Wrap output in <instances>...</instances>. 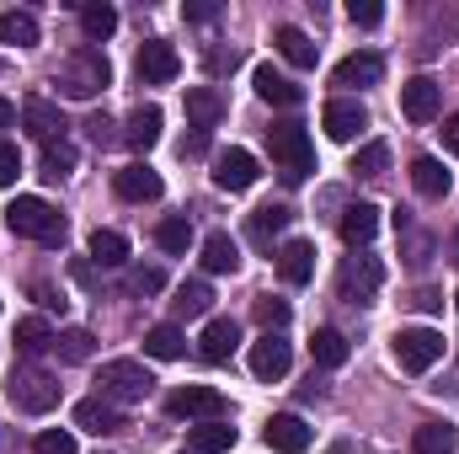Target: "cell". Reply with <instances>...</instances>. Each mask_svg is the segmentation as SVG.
<instances>
[{
	"label": "cell",
	"mask_w": 459,
	"mask_h": 454,
	"mask_svg": "<svg viewBox=\"0 0 459 454\" xmlns=\"http://www.w3.org/2000/svg\"><path fill=\"white\" fill-rule=\"evenodd\" d=\"M11 123H16V108H11V102L0 97V128H11Z\"/></svg>",
	"instance_id": "11a10c76"
},
{
	"label": "cell",
	"mask_w": 459,
	"mask_h": 454,
	"mask_svg": "<svg viewBox=\"0 0 459 454\" xmlns=\"http://www.w3.org/2000/svg\"><path fill=\"white\" fill-rule=\"evenodd\" d=\"M5 230L11 235H27V240H43V246H59L65 240V214L59 209H48L43 198H11L5 204Z\"/></svg>",
	"instance_id": "3957f363"
},
{
	"label": "cell",
	"mask_w": 459,
	"mask_h": 454,
	"mask_svg": "<svg viewBox=\"0 0 459 454\" xmlns=\"http://www.w3.org/2000/svg\"><path fill=\"white\" fill-rule=\"evenodd\" d=\"M204 150H209V134H198V128H193V134L182 139V155H204Z\"/></svg>",
	"instance_id": "f907efd6"
},
{
	"label": "cell",
	"mask_w": 459,
	"mask_h": 454,
	"mask_svg": "<svg viewBox=\"0 0 459 454\" xmlns=\"http://www.w3.org/2000/svg\"><path fill=\"white\" fill-rule=\"evenodd\" d=\"M449 182H455V177L444 171V161H433V155H417V161H411V188H417L422 198H444Z\"/></svg>",
	"instance_id": "484cf974"
},
{
	"label": "cell",
	"mask_w": 459,
	"mask_h": 454,
	"mask_svg": "<svg viewBox=\"0 0 459 454\" xmlns=\"http://www.w3.org/2000/svg\"><path fill=\"white\" fill-rule=\"evenodd\" d=\"M262 439H267V450H278V454H305L310 450V428H305V417H294V412H273L267 428H262Z\"/></svg>",
	"instance_id": "9a60e30c"
},
{
	"label": "cell",
	"mask_w": 459,
	"mask_h": 454,
	"mask_svg": "<svg viewBox=\"0 0 459 454\" xmlns=\"http://www.w3.org/2000/svg\"><path fill=\"white\" fill-rule=\"evenodd\" d=\"M390 347H395V363H401L406 374H428V369L444 358V337L428 332V327H401Z\"/></svg>",
	"instance_id": "52a82bcc"
},
{
	"label": "cell",
	"mask_w": 459,
	"mask_h": 454,
	"mask_svg": "<svg viewBox=\"0 0 459 454\" xmlns=\"http://www.w3.org/2000/svg\"><path fill=\"white\" fill-rule=\"evenodd\" d=\"M0 43L32 48V43H38V16H32V11H0Z\"/></svg>",
	"instance_id": "1f68e13d"
},
{
	"label": "cell",
	"mask_w": 459,
	"mask_h": 454,
	"mask_svg": "<svg viewBox=\"0 0 459 454\" xmlns=\"http://www.w3.org/2000/svg\"><path fill=\"white\" fill-rule=\"evenodd\" d=\"M209 305H214V289H209L204 278H193V284H182V289H177L171 316H177V321H198V316H209Z\"/></svg>",
	"instance_id": "4316f807"
},
{
	"label": "cell",
	"mask_w": 459,
	"mask_h": 454,
	"mask_svg": "<svg viewBox=\"0 0 459 454\" xmlns=\"http://www.w3.org/2000/svg\"><path fill=\"white\" fill-rule=\"evenodd\" d=\"M81 32H86V43H108L117 32V11L108 0H86L81 5Z\"/></svg>",
	"instance_id": "4dcf8cb0"
},
{
	"label": "cell",
	"mask_w": 459,
	"mask_h": 454,
	"mask_svg": "<svg viewBox=\"0 0 459 454\" xmlns=\"http://www.w3.org/2000/svg\"><path fill=\"white\" fill-rule=\"evenodd\" d=\"M166 412H171V417H204V423H225L230 401H225V390H214V385H182V390H171V396H166Z\"/></svg>",
	"instance_id": "ba28073f"
},
{
	"label": "cell",
	"mask_w": 459,
	"mask_h": 454,
	"mask_svg": "<svg viewBox=\"0 0 459 454\" xmlns=\"http://www.w3.org/2000/svg\"><path fill=\"white\" fill-rule=\"evenodd\" d=\"M289 363H294V347L283 342V332H262V337L251 342V374L256 380H283L289 374Z\"/></svg>",
	"instance_id": "9c48e42d"
},
{
	"label": "cell",
	"mask_w": 459,
	"mask_h": 454,
	"mask_svg": "<svg viewBox=\"0 0 459 454\" xmlns=\"http://www.w3.org/2000/svg\"><path fill=\"white\" fill-rule=\"evenodd\" d=\"M289 220H294V214H289L283 204H262V209H251V220H246V235H251L262 251H273V240L289 230Z\"/></svg>",
	"instance_id": "7402d4cb"
},
{
	"label": "cell",
	"mask_w": 459,
	"mask_h": 454,
	"mask_svg": "<svg viewBox=\"0 0 459 454\" xmlns=\"http://www.w3.org/2000/svg\"><path fill=\"white\" fill-rule=\"evenodd\" d=\"M235 428L230 423H204V428H193V454H230L235 450Z\"/></svg>",
	"instance_id": "d590c367"
},
{
	"label": "cell",
	"mask_w": 459,
	"mask_h": 454,
	"mask_svg": "<svg viewBox=\"0 0 459 454\" xmlns=\"http://www.w3.org/2000/svg\"><path fill=\"white\" fill-rule=\"evenodd\" d=\"M91 262L123 267V262H128V240H123L117 230H91Z\"/></svg>",
	"instance_id": "74e56055"
},
{
	"label": "cell",
	"mask_w": 459,
	"mask_h": 454,
	"mask_svg": "<svg viewBox=\"0 0 459 454\" xmlns=\"http://www.w3.org/2000/svg\"><path fill=\"white\" fill-rule=\"evenodd\" d=\"M251 86H256V97L273 102V108H299V97H305V92H299L289 75H278L273 65H256V70H251Z\"/></svg>",
	"instance_id": "ffe728a7"
},
{
	"label": "cell",
	"mask_w": 459,
	"mask_h": 454,
	"mask_svg": "<svg viewBox=\"0 0 459 454\" xmlns=\"http://www.w3.org/2000/svg\"><path fill=\"white\" fill-rule=\"evenodd\" d=\"M160 123H166L160 108H134V113H128V128H123V144H128V150H150V144L160 139Z\"/></svg>",
	"instance_id": "83f0119b"
},
{
	"label": "cell",
	"mask_w": 459,
	"mask_h": 454,
	"mask_svg": "<svg viewBox=\"0 0 459 454\" xmlns=\"http://www.w3.org/2000/svg\"><path fill=\"white\" fill-rule=\"evenodd\" d=\"M54 347H59V358H65V363H86V358L97 353V337H91L86 327H70V332H59V337H54Z\"/></svg>",
	"instance_id": "f35d334b"
},
{
	"label": "cell",
	"mask_w": 459,
	"mask_h": 454,
	"mask_svg": "<svg viewBox=\"0 0 459 454\" xmlns=\"http://www.w3.org/2000/svg\"><path fill=\"white\" fill-rule=\"evenodd\" d=\"M240 347V327L230 321V316H214L209 327H204V337H198V353H204V363H230V353Z\"/></svg>",
	"instance_id": "d6986e66"
},
{
	"label": "cell",
	"mask_w": 459,
	"mask_h": 454,
	"mask_svg": "<svg viewBox=\"0 0 459 454\" xmlns=\"http://www.w3.org/2000/svg\"><path fill=\"white\" fill-rule=\"evenodd\" d=\"M278 278L294 284V289L310 284V278H316V246H310V240H283V246H278Z\"/></svg>",
	"instance_id": "ac0fdd59"
},
{
	"label": "cell",
	"mask_w": 459,
	"mask_h": 454,
	"mask_svg": "<svg viewBox=\"0 0 459 454\" xmlns=\"http://www.w3.org/2000/svg\"><path fill=\"white\" fill-rule=\"evenodd\" d=\"M204 267H209V273H235V267H240V246L230 240L225 230L204 235Z\"/></svg>",
	"instance_id": "d6a6232c"
},
{
	"label": "cell",
	"mask_w": 459,
	"mask_h": 454,
	"mask_svg": "<svg viewBox=\"0 0 459 454\" xmlns=\"http://www.w3.org/2000/svg\"><path fill=\"white\" fill-rule=\"evenodd\" d=\"M347 16H352L358 27H379V22H385V5H374V0H352Z\"/></svg>",
	"instance_id": "bcb514c9"
},
{
	"label": "cell",
	"mask_w": 459,
	"mask_h": 454,
	"mask_svg": "<svg viewBox=\"0 0 459 454\" xmlns=\"http://www.w3.org/2000/svg\"><path fill=\"white\" fill-rule=\"evenodd\" d=\"M134 70H139L144 86H171L177 70H182V54H177L166 38H150V43L139 48V65H134Z\"/></svg>",
	"instance_id": "30bf717a"
},
{
	"label": "cell",
	"mask_w": 459,
	"mask_h": 454,
	"mask_svg": "<svg viewBox=\"0 0 459 454\" xmlns=\"http://www.w3.org/2000/svg\"><path fill=\"white\" fill-rule=\"evenodd\" d=\"M16 177H22V150L0 139V188H16Z\"/></svg>",
	"instance_id": "f6af8a7d"
},
{
	"label": "cell",
	"mask_w": 459,
	"mask_h": 454,
	"mask_svg": "<svg viewBox=\"0 0 459 454\" xmlns=\"http://www.w3.org/2000/svg\"><path fill=\"white\" fill-rule=\"evenodd\" d=\"M220 118H225V97H220L214 86H193V92H187V123H193L198 134H209Z\"/></svg>",
	"instance_id": "cb8c5ba5"
},
{
	"label": "cell",
	"mask_w": 459,
	"mask_h": 454,
	"mask_svg": "<svg viewBox=\"0 0 459 454\" xmlns=\"http://www.w3.org/2000/svg\"><path fill=\"white\" fill-rule=\"evenodd\" d=\"M155 240H160V251H177V257H182V251L193 246V220H187V214H166V220L155 225Z\"/></svg>",
	"instance_id": "8d00e7d4"
},
{
	"label": "cell",
	"mask_w": 459,
	"mask_h": 454,
	"mask_svg": "<svg viewBox=\"0 0 459 454\" xmlns=\"http://www.w3.org/2000/svg\"><path fill=\"white\" fill-rule=\"evenodd\" d=\"M267 150H273V166L283 171V182H305L316 171V144L305 134V123H273L267 128Z\"/></svg>",
	"instance_id": "7a4b0ae2"
},
{
	"label": "cell",
	"mask_w": 459,
	"mask_h": 454,
	"mask_svg": "<svg viewBox=\"0 0 459 454\" xmlns=\"http://www.w3.org/2000/svg\"><path fill=\"white\" fill-rule=\"evenodd\" d=\"M75 428L91 439H108V433H123V412L102 396H86V401H75Z\"/></svg>",
	"instance_id": "2e32d148"
},
{
	"label": "cell",
	"mask_w": 459,
	"mask_h": 454,
	"mask_svg": "<svg viewBox=\"0 0 459 454\" xmlns=\"http://www.w3.org/2000/svg\"><path fill=\"white\" fill-rule=\"evenodd\" d=\"M385 289V267L379 257H347L337 267V294L347 305H374V294Z\"/></svg>",
	"instance_id": "8992f818"
},
{
	"label": "cell",
	"mask_w": 459,
	"mask_h": 454,
	"mask_svg": "<svg viewBox=\"0 0 459 454\" xmlns=\"http://www.w3.org/2000/svg\"><path fill=\"white\" fill-rule=\"evenodd\" d=\"M75 278H81V284H86V289H97V267H91V262H86V257H75Z\"/></svg>",
	"instance_id": "816d5d0a"
},
{
	"label": "cell",
	"mask_w": 459,
	"mask_h": 454,
	"mask_svg": "<svg viewBox=\"0 0 459 454\" xmlns=\"http://www.w3.org/2000/svg\"><path fill=\"white\" fill-rule=\"evenodd\" d=\"M444 150H449V155H459V113L444 118Z\"/></svg>",
	"instance_id": "681fc988"
},
{
	"label": "cell",
	"mask_w": 459,
	"mask_h": 454,
	"mask_svg": "<svg viewBox=\"0 0 459 454\" xmlns=\"http://www.w3.org/2000/svg\"><path fill=\"white\" fill-rule=\"evenodd\" d=\"M449 257H455V262H459V230H455V240H449Z\"/></svg>",
	"instance_id": "9f6ffc18"
},
{
	"label": "cell",
	"mask_w": 459,
	"mask_h": 454,
	"mask_svg": "<svg viewBox=\"0 0 459 454\" xmlns=\"http://www.w3.org/2000/svg\"><path fill=\"white\" fill-rule=\"evenodd\" d=\"M251 310H256L262 332H283V327H289V300H273V294H262Z\"/></svg>",
	"instance_id": "b9f144b4"
},
{
	"label": "cell",
	"mask_w": 459,
	"mask_h": 454,
	"mask_svg": "<svg viewBox=\"0 0 459 454\" xmlns=\"http://www.w3.org/2000/svg\"><path fill=\"white\" fill-rule=\"evenodd\" d=\"M411 305L433 316V310H444V294H438V289H417V294H411Z\"/></svg>",
	"instance_id": "7dc6e473"
},
{
	"label": "cell",
	"mask_w": 459,
	"mask_h": 454,
	"mask_svg": "<svg viewBox=\"0 0 459 454\" xmlns=\"http://www.w3.org/2000/svg\"><path fill=\"white\" fill-rule=\"evenodd\" d=\"M374 235H379V209H374V204H352L342 214V240L358 251V246H368Z\"/></svg>",
	"instance_id": "d4e9b609"
},
{
	"label": "cell",
	"mask_w": 459,
	"mask_h": 454,
	"mask_svg": "<svg viewBox=\"0 0 459 454\" xmlns=\"http://www.w3.org/2000/svg\"><path fill=\"white\" fill-rule=\"evenodd\" d=\"M128 289H134V294H160V289H166V273H160V267H134V273H128Z\"/></svg>",
	"instance_id": "ee69618b"
},
{
	"label": "cell",
	"mask_w": 459,
	"mask_h": 454,
	"mask_svg": "<svg viewBox=\"0 0 459 454\" xmlns=\"http://www.w3.org/2000/svg\"><path fill=\"white\" fill-rule=\"evenodd\" d=\"M11 342H16V353H22V358H38V353H48V347H54V327H48L43 316H22Z\"/></svg>",
	"instance_id": "f1b7e54d"
},
{
	"label": "cell",
	"mask_w": 459,
	"mask_h": 454,
	"mask_svg": "<svg viewBox=\"0 0 459 454\" xmlns=\"http://www.w3.org/2000/svg\"><path fill=\"white\" fill-rule=\"evenodd\" d=\"M70 171H75V144H70V139L43 144V177H48V182H59V177H70Z\"/></svg>",
	"instance_id": "ab89813d"
},
{
	"label": "cell",
	"mask_w": 459,
	"mask_h": 454,
	"mask_svg": "<svg viewBox=\"0 0 459 454\" xmlns=\"http://www.w3.org/2000/svg\"><path fill=\"white\" fill-rule=\"evenodd\" d=\"M5 396H11V406H16V412L43 417V412H54V406H59V380H54L48 369L16 363V369H11V385H5Z\"/></svg>",
	"instance_id": "277c9868"
},
{
	"label": "cell",
	"mask_w": 459,
	"mask_h": 454,
	"mask_svg": "<svg viewBox=\"0 0 459 454\" xmlns=\"http://www.w3.org/2000/svg\"><path fill=\"white\" fill-rule=\"evenodd\" d=\"M86 134H91L97 144H108V139H113V123H108V118L97 113V118H86Z\"/></svg>",
	"instance_id": "c3c4849f"
},
{
	"label": "cell",
	"mask_w": 459,
	"mask_h": 454,
	"mask_svg": "<svg viewBox=\"0 0 459 454\" xmlns=\"http://www.w3.org/2000/svg\"><path fill=\"white\" fill-rule=\"evenodd\" d=\"M401 113L411 118V123H433V118L444 113V86H438L433 75L406 81V86H401Z\"/></svg>",
	"instance_id": "7c38bea8"
},
{
	"label": "cell",
	"mask_w": 459,
	"mask_h": 454,
	"mask_svg": "<svg viewBox=\"0 0 459 454\" xmlns=\"http://www.w3.org/2000/svg\"><path fill=\"white\" fill-rule=\"evenodd\" d=\"M113 188H117V198H123V204H155V198H160V171H150L144 161L117 166Z\"/></svg>",
	"instance_id": "5bb4252c"
},
{
	"label": "cell",
	"mask_w": 459,
	"mask_h": 454,
	"mask_svg": "<svg viewBox=\"0 0 459 454\" xmlns=\"http://www.w3.org/2000/svg\"><path fill=\"white\" fill-rule=\"evenodd\" d=\"M379 75H385V59L363 48V54H347L342 65H337V75H332V81H337V86H347V92H358V86H379Z\"/></svg>",
	"instance_id": "44dd1931"
},
{
	"label": "cell",
	"mask_w": 459,
	"mask_h": 454,
	"mask_svg": "<svg viewBox=\"0 0 459 454\" xmlns=\"http://www.w3.org/2000/svg\"><path fill=\"white\" fill-rule=\"evenodd\" d=\"M385 166H390V144H385V139H368V144L358 150V161H352L358 177H379Z\"/></svg>",
	"instance_id": "60d3db41"
},
{
	"label": "cell",
	"mask_w": 459,
	"mask_h": 454,
	"mask_svg": "<svg viewBox=\"0 0 459 454\" xmlns=\"http://www.w3.org/2000/svg\"><path fill=\"white\" fill-rule=\"evenodd\" d=\"M220 16V5H187V22H214Z\"/></svg>",
	"instance_id": "db71d44e"
},
{
	"label": "cell",
	"mask_w": 459,
	"mask_h": 454,
	"mask_svg": "<svg viewBox=\"0 0 459 454\" xmlns=\"http://www.w3.org/2000/svg\"><path fill=\"white\" fill-rule=\"evenodd\" d=\"M411 450L417 454H455L459 450V433L449 423H422L417 433H411Z\"/></svg>",
	"instance_id": "836d02e7"
},
{
	"label": "cell",
	"mask_w": 459,
	"mask_h": 454,
	"mask_svg": "<svg viewBox=\"0 0 459 454\" xmlns=\"http://www.w3.org/2000/svg\"><path fill=\"white\" fill-rule=\"evenodd\" d=\"M273 43H278V54H283L294 70H316V54H321V48L310 43V32H299V27H289V22H283V27L273 32Z\"/></svg>",
	"instance_id": "603a6c76"
},
{
	"label": "cell",
	"mask_w": 459,
	"mask_h": 454,
	"mask_svg": "<svg viewBox=\"0 0 459 454\" xmlns=\"http://www.w3.org/2000/svg\"><path fill=\"white\" fill-rule=\"evenodd\" d=\"M455 310H459V289H455Z\"/></svg>",
	"instance_id": "6f0895ef"
},
{
	"label": "cell",
	"mask_w": 459,
	"mask_h": 454,
	"mask_svg": "<svg viewBox=\"0 0 459 454\" xmlns=\"http://www.w3.org/2000/svg\"><path fill=\"white\" fill-rule=\"evenodd\" d=\"M310 358L321 363V369H342L347 363V337L337 327H321L316 337H310Z\"/></svg>",
	"instance_id": "e575fe53"
},
{
	"label": "cell",
	"mask_w": 459,
	"mask_h": 454,
	"mask_svg": "<svg viewBox=\"0 0 459 454\" xmlns=\"http://www.w3.org/2000/svg\"><path fill=\"white\" fill-rule=\"evenodd\" d=\"M256 177H262V171H256V155H251V150H220V155H214V188L246 193Z\"/></svg>",
	"instance_id": "4fadbf2b"
},
{
	"label": "cell",
	"mask_w": 459,
	"mask_h": 454,
	"mask_svg": "<svg viewBox=\"0 0 459 454\" xmlns=\"http://www.w3.org/2000/svg\"><path fill=\"white\" fill-rule=\"evenodd\" d=\"M321 128H326L337 144H352V139L368 128V108H363L358 97H337V102H326V113H321Z\"/></svg>",
	"instance_id": "8fae6325"
},
{
	"label": "cell",
	"mask_w": 459,
	"mask_h": 454,
	"mask_svg": "<svg viewBox=\"0 0 459 454\" xmlns=\"http://www.w3.org/2000/svg\"><path fill=\"white\" fill-rule=\"evenodd\" d=\"M32 450L38 454H81V444H75V433H65V428H43V433L32 439Z\"/></svg>",
	"instance_id": "7bdbcfd3"
},
{
	"label": "cell",
	"mask_w": 459,
	"mask_h": 454,
	"mask_svg": "<svg viewBox=\"0 0 459 454\" xmlns=\"http://www.w3.org/2000/svg\"><path fill=\"white\" fill-rule=\"evenodd\" d=\"M38 300H43L48 310H65V294H59V289H48V284H38Z\"/></svg>",
	"instance_id": "f5cc1de1"
},
{
	"label": "cell",
	"mask_w": 459,
	"mask_h": 454,
	"mask_svg": "<svg viewBox=\"0 0 459 454\" xmlns=\"http://www.w3.org/2000/svg\"><path fill=\"white\" fill-rule=\"evenodd\" d=\"M97 385H102V401H144L150 396V369L144 363H134V358H113V363H102V374H97Z\"/></svg>",
	"instance_id": "5b68a950"
},
{
	"label": "cell",
	"mask_w": 459,
	"mask_h": 454,
	"mask_svg": "<svg viewBox=\"0 0 459 454\" xmlns=\"http://www.w3.org/2000/svg\"><path fill=\"white\" fill-rule=\"evenodd\" d=\"M22 123H27V134H32V139H43V144L65 139V128H70L65 113H59L48 97H27V102H22Z\"/></svg>",
	"instance_id": "e0dca14e"
},
{
	"label": "cell",
	"mask_w": 459,
	"mask_h": 454,
	"mask_svg": "<svg viewBox=\"0 0 459 454\" xmlns=\"http://www.w3.org/2000/svg\"><path fill=\"white\" fill-rule=\"evenodd\" d=\"M144 353H150V358H160V363L182 358V353H187L182 327H177V321H160V327H150V332H144Z\"/></svg>",
	"instance_id": "f546056e"
},
{
	"label": "cell",
	"mask_w": 459,
	"mask_h": 454,
	"mask_svg": "<svg viewBox=\"0 0 459 454\" xmlns=\"http://www.w3.org/2000/svg\"><path fill=\"white\" fill-rule=\"evenodd\" d=\"M113 86V65H108V54L102 48H75L70 59H65V70H59V92L65 97H75V102H91V97H102Z\"/></svg>",
	"instance_id": "6da1fadb"
}]
</instances>
